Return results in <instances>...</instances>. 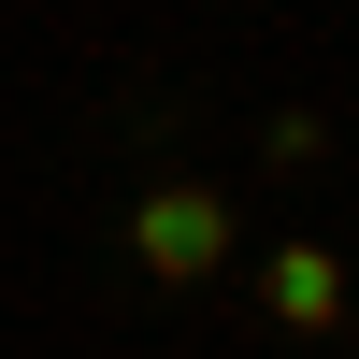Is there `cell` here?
Returning <instances> with one entry per match:
<instances>
[{"instance_id": "1", "label": "cell", "mask_w": 359, "mask_h": 359, "mask_svg": "<svg viewBox=\"0 0 359 359\" xmlns=\"http://www.w3.org/2000/svg\"><path fill=\"white\" fill-rule=\"evenodd\" d=\"M130 259H144L158 287L230 273V187H187V172H172V187H144V201H130Z\"/></svg>"}, {"instance_id": "2", "label": "cell", "mask_w": 359, "mask_h": 359, "mask_svg": "<svg viewBox=\"0 0 359 359\" xmlns=\"http://www.w3.org/2000/svg\"><path fill=\"white\" fill-rule=\"evenodd\" d=\"M259 316L273 331H345V259L331 245H273L259 259Z\"/></svg>"}, {"instance_id": "3", "label": "cell", "mask_w": 359, "mask_h": 359, "mask_svg": "<svg viewBox=\"0 0 359 359\" xmlns=\"http://www.w3.org/2000/svg\"><path fill=\"white\" fill-rule=\"evenodd\" d=\"M259 158H273V172H316V158H331V115H302V101H287L273 130H259Z\"/></svg>"}]
</instances>
